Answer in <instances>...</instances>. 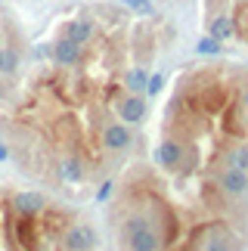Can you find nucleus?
Returning <instances> with one entry per match:
<instances>
[{"label":"nucleus","mask_w":248,"mask_h":251,"mask_svg":"<svg viewBox=\"0 0 248 251\" xmlns=\"http://www.w3.org/2000/svg\"><path fill=\"white\" fill-rule=\"evenodd\" d=\"M22 44V34H19V22L13 16H9V9L0 3V53L6 50V47H19ZM0 78H3V75H0ZM6 81V78H3ZM13 84V81H9Z\"/></svg>","instance_id":"8"},{"label":"nucleus","mask_w":248,"mask_h":251,"mask_svg":"<svg viewBox=\"0 0 248 251\" xmlns=\"http://www.w3.org/2000/svg\"><path fill=\"white\" fill-rule=\"evenodd\" d=\"M62 248L65 251H93L97 248V229L90 224H72L62 233Z\"/></svg>","instance_id":"7"},{"label":"nucleus","mask_w":248,"mask_h":251,"mask_svg":"<svg viewBox=\"0 0 248 251\" xmlns=\"http://www.w3.org/2000/svg\"><path fill=\"white\" fill-rule=\"evenodd\" d=\"M149 78H152V72L146 69V65H130V69L124 72V90H127V93H143V96H146Z\"/></svg>","instance_id":"10"},{"label":"nucleus","mask_w":248,"mask_h":251,"mask_svg":"<svg viewBox=\"0 0 248 251\" xmlns=\"http://www.w3.org/2000/svg\"><path fill=\"white\" fill-rule=\"evenodd\" d=\"M56 177L62 183H81L87 177V165H84V158H78V155H62L56 161Z\"/></svg>","instance_id":"9"},{"label":"nucleus","mask_w":248,"mask_h":251,"mask_svg":"<svg viewBox=\"0 0 248 251\" xmlns=\"http://www.w3.org/2000/svg\"><path fill=\"white\" fill-rule=\"evenodd\" d=\"M242 102H245V118H248V90H245V96H242Z\"/></svg>","instance_id":"18"},{"label":"nucleus","mask_w":248,"mask_h":251,"mask_svg":"<svg viewBox=\"0 0 248 251\" xmlns=\"http://www.w3.org/2000/svg\"><path fill=\"white\" fill-rule=\"evenodd\" d=\"M99 146L118 155V152H127L133 146V127L124 121H106V127L99 130Z\"/></svg>","instance_id":"3"},{"label":"nucleus","mask_w":248,"mask_h":251,"mask_svg":"<svg viewBox=\"0 0 248 251\" xmlns=\"http://www.w3.org/2000/svg\"><path fill=\"white\" fill-rule=\"evenodd\" d=\"M161 87H165V72H152L149 87H146V100H155V96L161 93Z\"/></svg>","instance_id":"15"},{"label":"nucleus","mask_w":248,"mask_h":251,"mask_svg":"<svg viewBox=\"0 0 248 251\" xmlns=\"http://www.w3.org/2000/svg\"><path fill=\"white\" fill-rule=\"evenodd\" d=\"M217 189L226 201H239L242 196H248V171L221 168L217 171Z\"/></svg>","instance_id":"6"},{"label":"nucleus","mask_w":248,"mask_h":251,"mask_svg":"<svg viewBox=\"0 0 248 251\" xmlns=\"http://www.w3.org/2000/svg\"><path fill=\"white\" fill-rule=\"evenodd\" d=\"M115 112H118V121L130 124V127H140V124L146 121V115H149V100L143 93H127V90H124L118 96Z\"/></svg>","instance_id":"4"},{"label":"nucleus","mask_w":248,"mask_h":251,"mask_svg":"<svg viewBox=\"0 0 248 251\" xmlns=\"http://www.w3.org/2000/svg\"><path fill=\"white\" fill-rule=\"evenodd\" d=\"M112 189H115V180H106L99 186V192H97V201H109L112 199Z\"/></svg>","instance_id":"16"},{"label":"nucleus","mask_w":248,"mask_h":251,"mask_svg":"<svg viewBox=\"0 0 248 251\" xmlns=\"http://www.w3.org/2000/svg\"><path fill=\"white\" fill-rule=\"evenodd\" d=\"M196 50L202 53V56H217V53L223 50V47H221V41H214V37L208 34V37H202V41L196 44Z\"/></svg>","instance_id":"14"},{"label":"nucleus","mask_w":248,"mask_h":251,"mask_svg":"<svg viewBox=\"0 0 248 251\" xmlns=\"http://www.w3.org/2000/svg\"><path fill=\"white\" fill-rule=\"evenodd\" d=\"M221 165L248 171V143H230V146L223 149V155H221Z\"/></svg>","instance_id":"13"},{"label":"nucleus","mask_w":248,"mask_h":251,"mask_svg":"<svg viewBox=\"0 0 248 251\" xmlns=\"http://www.w3.org/2000/svg\"><path fill=\"white\" fill-rule=\"evenodd\" d=\"M183 155H186V146H183L180 137H174V133H165V137L158 140V146L152 149V161H155V168L165 171V174H177V168L183 165Z\"/></svg>","instance_id":"2"},{"label":"nucleus","mask_w":248,"mask_h":251,"mask_svg":"<svg viewBox=\"0 0 248 251\" xmlns=\"http://www.w3.org/2000/svg\"><path fill=\"white\" fill-rule=\"evenodd\" d=\"M205 28H208V34L214 37V41H233L236 37V31H233V22H230V16L226 13H214V16H208V22H205Z\"/></svg>","instance_id":"11"},{"label":"nucleus","mask_w":248,"mask_h":251,"mask_svg":"<svg viewBox=\"0 0 248 251\" xmlns=\"http://www.w3.org/2000/svg\"><path fill=\"white\" fill-rule=\"evenodd\" d=\"M121 239H124V248L127 251H165L168 248V236L161 229V224L143 208L124 217Z\"/></svg>","instance_id":"1"},{"label":"nucleus","mask_w":248,"mask_h":251,"mask_svg":"<svg viewBox=\"0 0 248 251\" xmlns=\"http://www.w3.org/2000/svg\"><path fill=\"white\" fill-rule=\"evenodd\" d=\"M233 236L226 233L223 226H208L205 229V242H202V251H233Z\"/></svg>","instance_id":"12"},{"label":"nucleus","mask_w":248,"mask_h":251,"mask_svg":"<svg viewBox=\"0 0 248 251\" xmlns=\"http://www.w3.org/2000/svg\"><path fill=\"white\" fill-rule=\"evenodd\" d=\"M9 155H13V152H9V146H6V143H0V161H6Z\"/></svg>","instance_id":"17"},{"label":"nucleus","mask_w":248,"mask_h":251,"mask_svg":"<svg viewBox=\"0 0 248 251\" xmlns=\"http://www.w3.org/2000/svg\"><path fill=\"white\" fill-rule=\"evenodd\" d=\"M9 208H13V214H19V217H41L44 211L50 208V201L37 189H19V192L9 196Z\"/></svg>","instance_id":"5"}]
</instances>
